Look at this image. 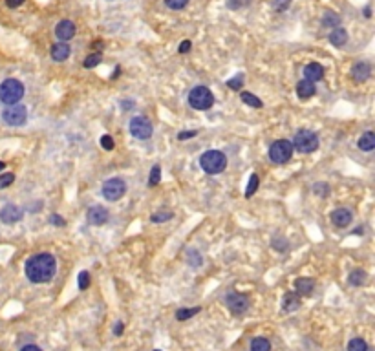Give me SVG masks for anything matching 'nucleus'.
I'll use <instances>...</instances> for the list:
<instances>
[{
    "mask_svg": "<svg viewBox=\"0 0 375 351\" xmlns=\"http://www.w3.org/2000/svg\"><path fill=\"white\" fill-rule=\"evenodd\" d=\"M57 262L53 254L50 253H39L33 254L26 262V277L33 284H46L55 277Z\"/></svg>",
    "mask_w": 375,
    "mask_h": 351,
    "instance_id": "nucleus-1",
    "label": "nucleus"
},
{
    "mask_svg": "<svg viewBox=\"0 0 375 351\" xmlns=\"http://www.w3.org/2000/svg\"><path fill=\"white\" fill-rule=\"evenodd\" d=\"M200 167L207 174H220L227 167V158L220 150H207L205 154L200 158Z\"/></svg>",
    "mask_w": 375,
    "mask_h": 351,
    "instance_id": "nucleus-2",
    "label": "nucleus"
},
{
    "mask_svg": "<svg viewBox=\"0 0 375 351\" xmlns=\"http://www.w3.org/2000/svg\"><path fill=\"white\" fill-rule=\"evenodd\" d=\"M24 97V85L17 79H6L0 85V101L4 104H17Z\"/></svg>",
    "mask_w": 375,
    "mask_h": 351,
    "instance_id": "nucleus-3",
    "label": "nucleus"
},
{
    "mask_svg": "<svg viewBox=\"0 0 375 351\" xmlns=\"http://www.w3.org/2000/svg\"><path fill=\"white\" fill-rule=\"evenodd\" d=\"M189 104L194 108V110H209V108L214 104V95L209 88L205 86H196V88L191 90L189 94Z\"/></svg>",
    "mask_w": 375,
    "mask_h": 351,
    "instance_id": "nucleus-4",
    "label": "nucleus"
},
{
    "mask_svg": "<svg viewBox=\"0 0 375 351\" xmlns=\"http://www.w3.org/2000/svg\"><path fill=\"white\" fill-rule=\"evenodd\" d=\"M291 145H293V148L298 150L300 154H311L319 148V137L311 130H300Z\"/></svg>",
    "mask_w": 375,
    "mask_h": 351,
    "instance_id": "nucleus-5",
    "label": "nucleus"
},
{
    "mask_svg": "<svg viewBox=\"0 0 375 351\" xmlns=\"http://www.w3.org/2000/svg\"><path fill=\"white\" fill-rule=\"evenodd\" d=\"M293 145H291V141L287 139H278L275 141L271 146H269V160L273 161V163H278V165H284L287 163V161L291 160V155H293Z\"/></svg>",
    "mask_w": 375,
    "mask_h": 351,
    "instance_id": "nucleus-6",
    "label": "nucleus"
},
{
    "mask_svg": "<svg viewBox=\"0 0 375 351\" xmlns=\"http://www.w3.org/2000/svg\"><path fill=\"white\" fill-rule=\"evenodd\" d=\"M2 119L6 125L10 127H22L24 123L28 121V110L24 104H8L2 112Z\"/></svg>",
    "mask_w": 375,
    "mask_h": 351,
    "instance_id": "nucleus-7",
    "label": "nucleus"
},
{
    "mask_svg": "<svg viewBox=\"0 0 375 351\" xmlns=\"http://www.w3.org/2000/svg\"><path fill=\"white\" fill-rule=\"evenodd\" d=\"M125 192H127V183L119 178L106 179L103 183V198L106 202H118L125 196Z\"/></svg>",
    "mask_w": 375,
    "mask_h": 351,
    "instance_id": "nucleus-8",
    "label": "nucleus"
},
{
    "mask_svg": "<svg viewBox=\"0 0 375 351\" xmlns=\"http://www.w3.org/2000/svg\"><path fill=\"white\" fill-rule=\"evenodd\" d=\"M225 302H227V307H229L235 315L247 313L249 305H251V302H249L247 296L242 295V293H236V291H231V293H227V296H225Z\"/></svg>",
    "mask_w": 375,
    "mask_h": 351,
    "instance_id": "nucleus-9",
    "label": "nucleus"
},
{
    "mask_svg": "<svg viewBox=\"0 0 375 351\" xmlns=\"http://www.w3.org/2000/svg\"><path fill=\"white\" fill-rule=\"evenodd\" d=\"M130 134L136 139L145 141L152 136V123L146 117H134L130 121Z\"/></svg>",
    "mask_w": 375,
    "mask_h": 351,
    "instance_id": "nucleus-10",
    "label": "nucleus"
},
{
    "mask_svg": "<svg viewBox=\"0 0 375 351\" xmlns=\"http://www.w3.org/2000/svg\"><path fill=\"white\" fill-rule=\"evenodd\" d=\"M24 211L17 205H6L2 211H0V220L4 223H17V221L22 220Z\"/></svg>",
    "mask_w": 375,
    "mask_h": 351,
    "instance_id": "nucleus-11",
    "label": "nucleus"
},
{
    "mask_svg": "<svg viewBox=\"0 0 375 351\" xmlns=\"http://www.w3.org/2000/svg\"><path fill=\"white\" fill-rule=\"evenodd\" d=\"M331 223L337 225V227H341V229H346L348 225L352 223L353 220V214L350 211H346V209H337V211L331 212Z\"/></svg>",
    "mask_w": 375,
    "mask_h": 351,
    "instance_id": "nucleus-12",
    "label": "nucleus"
},
{
    "mask_svg": "<svg viewBox=\"0 0 375 351\" xmlns=\"http://www.w3.org/2000/svg\"><path fill=\"white\" fill-rule=\"evenodd\" d=\"M55 35L61 38L62 43H64V41H70L75 35V24L71 22V20H61V22L57 24Z\"/></svg>",
    "mask_w": 375,
    "mask_h": 351,
    "instance_id": "nucleus-13",
    "label": "nucleus"
},
{
    "mask_svg": "<svg viewBox=\"0 0 375 351\" xmlns=\"http://www.w3.org/2000/svg\"><path fill=\"white\" fill-rule=\"evenodd\" d=\"M304 77H306V81H310V83L322 81L324 79V66L319 64V62H310V64L304 68Z\"/></svg>",
    "mask_w": 375,
    "mask_h": 351,
    "instance_id": "nucleus-14",
    "label": "nucleus"
},
{
    "mask_svg": "<svg viewBox=\"0 0 375 351\" xmlns=\"http://www.w3.org/2000/svg\"><path fill=\"white\" fill-rule=\"evenodd\" d=\"M370 73H371V66L364 61L357 62V64H353V68H352V77H353L355 83H364V81L370 77Z\"/></svg>",
    "mask_w": 375,
    "mask_h": 351,
    "instance_id": "nucleus-15",
    "label": "nucleus"
},
{
    "mask_svg": "<svg viewBox=\"0 0 375 351\" xmlns=\"http://www.w3.org/2000/svg\"><path fill=\"white\" fill-rule=\"evenodd\" d=\"M108 220V211L104 207H92L88 211V221L92 225H104Z\"/></svg>",
    "mask_w": 375,
    "mask_h": 351,
    "instance_id": "nucleus-16",
    "label": "nucleus"
},
{
    "mask_svg": "<svg viewBox=\"0 0 375 351\" xmlns=\"http://www.w3.org/2000/svg\"><path fill=\"white\" fill-rule=\"evenodd\" d=\"M52 59L53 61H57V62H62V61H66L68 57H70V53H71V50H70V44H66V43H55L52 46Z\"/></svg>",
    "mask_w": 375,
    "mask_h": 351,
    "instance_id": "nucleus-17",
    "label": "nucleus"
},
{
    "mask_svg": "<svg viewBox=\"0 0 375 351\" xmlns=\"http://www.w3.org/2000/svg\"><path fill=\"white\" fill-rule=\"evenodd\" d=\"M295 289H296V295L298 296H310L315 289V282L313 278H298L295 282Z\"/></svg>",
    "mask_w": 375,
    "mask_h": 351,
    "instance_id": "nucleus-18",
    "label": "nucleus"
},
{
    "mask_svg": "<svg viewBox=\"0 0 375 351\" xmlns=\"http://www.w3.org/2000/svg\"><path fill=\"white\" fill-rule=\"evenodd\" d=\"M329 43H331L335 48H343L344 44L348 43V33H346V29L341 28V26L333 29V31L329 33Z\"/></svg>",
    "mask_w": 375,
    "mask_h": 351,
    "instance_id": "nucleus-19",
    "label": "nucleus"
},
{
    "mask_svg": "<svg viewBox=\"0 0 375 351\" xmlns=\"http://www.w3.org/2000/svg\"><path fill=\"white\" fill-rule=\"evenodd\" d=\"M315 85L313 83H310V81H300L298 85H296V95H298L300 99H311L315 95Z\"/></svg>",
    "mask_w": 375,
    "mask_h": 351,
    "instance_id": "nucleus-20",
    "label": "nucleus"
},
{
    "mask_svg": "<svg viewBox=\"0 0 375 351\" xmlns=\"http://www.w3.org/2000/svg\"><path fill=\"white\" fill-rule=\"evenodd\" d=\"M357 145H359V148L361 150H364V152H371V150L375 148V134L371 130L364 132Z\"/></svg>",
    "mask_w": 375,
    "mask_h": 351,
    "instance_id": "nucleus-21",
    "label": "nucleus"
},
{
    "mask_svg": "<svg viewBox=\"0 0 375 351\" xmlns=\"http://www.w3.org/2000/svg\"><path fill=\"white\" fill-rule=\"evenodd\" d=\"M300 307V296L296 293H286L284 300H282V309L284 311H295Z\"/></svg>",
    "mask_w": 375,
    "mask_h": 351,
    "instance_id": "nucleus-22",
    "label": "nucleus"
},
{
    "mask_svg": "<svg viewBox=\"0 0 375 351\" xmlns=\"http://www.w3.org/2000/svg\"><path fill=\"white\" fill-rule=\"evenodd\" d=\"M251 351H271V342L264 337H256L251 340Z\"/></svg>",
    "mask_w": 375,
    "mask_h": 351,
    "instance_id": "nucleus-23",
    "label": "nucleus"
},
{
    "mask_svg": "<svg viewBox=\"0 0 375 351\" xmlns=\"http://www.w3.org/2000/svg\"><path fill=\"white\" fill-rule=\"evenodd\" d=\"M350 284L355 287L359 286H364L366 284V272L362 269H355V271L350 272Z\"/></svg>",
    "mask_w": 375,
    "mask_h": 351,
    "instance_id": "nucleus-24",
    "label": "nucleus"
},
{
    "mask_svg": "<svg viewBox=\"0 0 375 351\" xmlns=\"http://www.w3.org/2000/svg\"><path fill=\"white\" fill-rule=\"evenodd\" d=\"M240 97H242V101H244L245 104H249V106H253V108H262L264 106L262 101H260L256 95L249 94V92H244V94L240 95Z\"/></svg>",
    "mask_w": 375,
    "mask_h": 351,
    "instance_id": "nucleus-25",
    "label": "nucleus"
},
{
    "mask_svg": "<svg viewBox=\"0 0 375 351\" xmlns=\"http://www.w3.org/2000/svg\"><path fill=\"white\" fill-rule=\"evenodd\" d=\"M200 309H202V307H193V309H178V311H176V319H178V320H181V322H183V320L193 319L194 315H198V313H200Z\"/></svg>",
    "mask_w": 375,
    "mask_h": 351,
    "instance_id": "nucleus-26",
    "label": "nucleus"
},
{
    "mask_svg": "<svg viewBox=\"0 0 375 351\" xmlns=\"http://www.w3.org/2000/svg\"><path fill=\"white\" fill-rule=\"evenodd\" d=\"M258 185H260V178H258V174H251L249 185H247V188H245V198H251V196H253L254 192L258 190Z\"/></svg>",
    "mask_w": 375,
    "mask_h": 351,
    "instance_id": "nucleus-27",
    "label": "nucleus"
},
{
    "mask_svg": "<svg viewBox=\"0 0 375 351\" xmlns=\"http://www.w3.org/2000/svg\"><path fill=\"white\" fill-rule=\"evenodd\" d=\"M348 351H368V344L362 338H352L348 342Z\"/></svg>",
    "mask_w": 375,
    "mask_h": 351,
    "instance_id": "nucleus-28",
    "label": "nucleus"
},
{
    "mask_svg": "<svg viewBox=\"0 0 375 351\" xmlns=\"http://www.w3.org/2000/svg\"><path fill=\"white\" fill-rule=\"evenodd\" d=\"M160 179H161V167L160 165H156V167H152V170H150L148 187H156V185L160 183Z\"/></svg>",
    "mask_w": 375,
    "mask_h": 351,
    "instance_id": "nucleus-29",
    "label": "nucleus"
},
{
    "mask_svg": "<svg viewBox=\"0 0 375 351\" xmlns=\"http://www.w3.org/2000/svg\"><path fill=\"white\" fill-rule=\"evenodd\" d=\"M227 86H229L231 90H240V88H244V73H238L236 77H233V79L227 81Z\"/></svg>",
    "mask_w": 375,
    "mask_h": 351,
    "instance_id": "nucleus-30",
    "label": "nucleus"
},
{
    "mask_svg": "<svg viewBox=\"0 0 375 351\" xmlns=\"http://www.w3.org/2000/svg\"><path fill=\"white\" fill-rule=\"evenodd\" d=\"M273 249H277V251H280V253H286L287 249H289V245H287V242L282 236H277V238H273L271 242Z\"/></svg>",
    "mask_w": 375,
    "mask_h": 351,
    "instance_id": "nucleus-31",
    "label": "nucleus"
},
{
    "mask_svg": "<svg viewBox=\"0 0 375 351\" xmlns=\"http://www.w3.org/2000/svg\"><path fill=\"white\" fill-rule=\"evenodd\" d=\"M322 24L324 26H335V28H339V24H341V19H339L335 13H326L322 19Z\"/></svg>",
    "mask_w": 375,
    "mask_h": 351,
    "instance_id": "nucleus-32",
    "label": "nucleus"
},
{
    "mask_svg": "<svg viewBox=\"0 0 375 351\" xmlns=\"http://www.w3.org/2000/svg\"><path fill=\"white\" fill-rule=\"evenodd\" d=\"M172 218V212H156V214L150 216V220L154 223H163V221H169Z\"/></svg>",
    "mask_w": 375,
    "mask_h": 351,
    "instance_id": "nucleus-33",
    "label": "nucleus"
},
{
    "mask_svg": "<svg viewBox=\"0 0 375 351\" xmlns=\"http://www.w3.org/2000/svg\"><path fill=\"white\" fill-rule=\"evenodd\" d=\"M101 62V53H92L85 59V68H95Z\"/></svg>",
    "mask_w": 375,
    "mask_h": 351,
    "instance_id": "nucleus-34",
    "label": "nucleus"
},
{
    "mask_svg": "<svg viewBox=\"0 0 375 351\" xmlns=\"http://www.w3.org/2000/svg\"><path fill=\"white\" fill-rule=\"evenodd\" d=\"M13 181H15V174H11V172L0 174V188L10 187V185H11Z\"/></svg>",
    "mask_w": 375,
    "mask_h": 351,
    "instance_id": "nucleus-35",
    "label": "nucleus"
},
{
    "mask_svg": "<svg viewBox=\"0 0 375 351\" xmlns=\"http://www.w3.org/2000/svg\"><path fill=\"white\" fill-rule=\"evenodd\" d=\"M165 4L169 6L170 10H183L189 4V0H165Z\"/></svg>",
    "mask_w": 375,
    "mask_h": 351,
    "instance_id": "nucleus-36",
    "label": "nucleus"
},
{
    "mask_svg": "<svg viewBox=\"0 0 375 351\" xmlns=\"http://www.w3.org/2000/svg\"><path fill=\"white\" fill-rule=\"evenodd\" d=\"M315 194H320V196H328L329 194V185L328 183H317L313 187Z\"/></svg>",
    "mask_w": 375,
    "mask_h": 351,
    "instance_id": "nucleus-37",
    "label": "nucleus"
},
{
    "mask_svg": "<svg viewBox=\"0 0 375 351\" xmlns=\"http://www.w3.org/2000/svg\"><path fill=\"white\" fill-rule=\"evenodd\" d=\"M79 287L81 289H88L90 287V272L88 271H83L79 275Z\"/></svg>",
    "mask_w": 375,
    "mask_h": 351,
    "instance_id": "nucleus-38",
    "label": "nucleus"
},
{
    "mask_svg": "<svg viewBox=\"0 0 375 351\" xmlns=\"http://www.w3.org/2000/svg\"><path fill=\"white\" fill-rule=\"evenodd\" d=\"M289 4H291V0H275V2H273V8L277 11H284L289 8Z\"/></svg>",
    "mask_w": 375,
    "mask_h": 351,
    "instance_id": "nucleus-39",
    "label": "nucleus"
},
{
    "mask_svg": "<svg viewBox=\"0 0 375 351\" xmlns=\"http://www.w3.org/2000/svg\"><path fill=\"white\" fill-rule=\"evenodd\" d=\"M101 146H103L104 150H114L112 136H103V137H101Z\"/></svg>",
    "mask_w": 375,
    "mask_h": 351,
    "instance_id": "nucleus-40",
    "label": "nucleus"
},
{
    "mask_svg": "<svg viewBox=\"0 0 375 351\" xmlns=\"http://www.w3.org/2000/svg\"><path fill=\"white\" fill-rule=\"evenodd\" d=\"M198 132L196 130H189V132H181V134H178V139L179 141H185V139H191V137H196Z\"/></svg>",
    "mask_w": 375,
    "mask_h": 351,
    "instance_id": "nucleus-41",
    "label": "nucleus"
},
{
    "mask_svg": "<svg viewBox=\"0 0 375 351\" xmlns=\"http://www.w3.org/2000/svg\"><path fill=\"white\" fill-rule=\"evenodd\" d=\"M50 221H52L53 225H59V227H64V220H62L59 214H52V218H50Z\"/></svg>",
    "mask_w": 375,
    "mask_h": 351,
    "instance_id": "nucleus-42",
    "label": "nucleus"
},
{
    "mask_svg": "<svg viewBox=\"0 0 375 351\" xmlns=\"http://www.w3.org/2000/svg\"><path fill=\"white\" fill-rule=\"evenodd\" d=\"M189 50H191V41H183V43L179 44V53H187Z\"/></svg>",
    "mask_w": 375,
    "mask_h": 351,
    "instance_id": "nucleus-43",
    "label": "nucleus"
},
{
    "mask_svg": "<svg viewBox=\"0 0 375 351\" xmlns=\"http://www.w3.org/2000/svg\"><path fill=\"white\" fill-rule=\"evenodd\" d=\"M20 351H43L39 346H35V344H28V346H24Z\"/></svg>",
    "mask_w": 375,
    "mask_h": 351,
    "instance_id": "nucleus-44",
    "label": "nucleus"
},
{
    "mask_svg": "<svg viewBox=\"0 0 375 351\" xmlns=\"http://www.w3.org/2000/svg\"><path fill=\"white\" fill-rule=\"evenodd\" d=\"M20 4H24V0H8V6H10V8H19Z\"/></svg>",
    "mask_w": 375,
    "mask_h": 351,
    "instance_id": "nucleus-45",
    "label": "nucleus"
},
{
    "mask_svg": "<svg viewBox=\"0 0 375 351\" xmlns=\"http://www.w3.org/2000/svg\"><path fill=\"white\" fill-rule=\"evenodd\" d=\"M114 333H116L118 337L121 335V333H123V322H118V324H116V328H114Z\"/></svg>",
    "mask_w": 375,
    "mask_h": 351,
    "instance_id": "nucleus-46",
    "label": "nucleus"
},
{
    "mask_svg": "<svg viewBox=\"0 0 375 351\" xmlns=\"http://www.w3.org/2000/svg\"><path fill=\"white\" fill-rule=\"evenodd\" d=\"M352 234H357V236H361V234H362V227H359V229H355Z\"/></svg>",
    "mask_w": 375,
    "mask_h": 351,
    "instance_id": "nucleus-47",
    "label": "nucleus"
},
{
    "mask_svg": "<svg viewBox=\"0 0 375 351\" xmlns=\"http://www.w3.org/2000/svg\"><path fill=\"white\" fill-rule=\"evenodd\" d=\"M4 167H6L4 161H0V170H4Z\"/></svg>",
    "mask_w": 375,
    "mask_h": 351,
    "instance_id": "nucleus-48",
    "label": "nucleus"
},
{
    "mask_svg": "<svg viewBox=\"0 0 375 351\" xmlns=\"http://www.w3.org/2000/svg\"><path fill=\"white\" fill-rule=\"evenodd\" d=\"M154 351H160V349H154Z\"/></svg>",
    "mask_w": 375,
    "mask_h": 351,
    "instance_id": "nucleus-49",
    "label": "nucleus"
}]
</instances>
